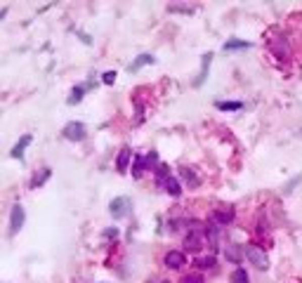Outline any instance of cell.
Wrapping results in <instances>:
<instances>
[{"label": "cell", "instance_id": "5b68a950", "mask_svg": "<svg viewBox=\"0 0 302 283\" xmlns=\"http://www.w3.org/2000/svg\"><path fill=\"white\" fill-rule=\"evenodd\" d=\"M163 264H166L168 269H182L187 264V257H184V253H180V250H170V253H166V257H163Z\"/></svg>", "mask_w": 302, "mask_h": 283}, {"label": "cell", "instance_id": "7a4b0ae2", "mask_svg": "<svg viewBox=\"0 0 302 283\" xmlns=\"http://www.w3.org/2000/svg\"><path fill=\"white\" fill-rule=\"evenodd\" d=\"M243 255H245V257H248V260H250L258 269H267V267H269V257H267V253L262 250V248L248 246V248L243 250Z\"/></svg>", "mask_w": 302, "mask_h": 283}, {"label": "cell", "instance_id": "d4e9b609", "mask_svg": "<svg viewBox=\"0 0 302 283\" xmlns=\"http://www.w3.org/2000/svg\"><path fill=\"white\" fill-rule=\"evenodd\" d=\"M102 80H104L107 85H114L116 83V71H107L104 76H102Z\"/></svg>", "mask_w": 302, "mask_h": 283}, {"label": "cell", "instance_id": "f1b7e54d", "mask_svg": "<svg viewBox=\"0 0 302 283\" xmlns=\"http://www.w3.org/2000/svg\"><path fill=\"white\" fill-rule=\"evenodd\" d=\"M161 283H168V281H161Z\"/></svg>", "mask_w": 302, "mask_h": 283}, {"label": "cell", "instance_id": "7402d4cb", "mask_svg": "<svg viewBox=\"0 0 302 283\" xmlns=\"http://www.w3.org/2000/svg\"><path fill=\"white\" fill-rule=\"evenodd\" d=\"M168 177H170V173H168V165H159V170H156V180H159V184H166Z\"/></svg>", "mask_w": 302, "mask_h": 283}, {"label": "cell", "instance_id": "44dd1931", "mask_svg": "<svg viewBox=\"0 0 302 283\" xmlns=\"http://www.w3.org/2000/svg\"><path fill=\"white\" fill-rule=\"evenodd\" d=\"M196 267L198 269H215V257H201V260H196Z\"/></svg>", "mask_w": 302, "mask_h": 283}, {"label": "cell", "instance_id": "52a82bcc", "mask_svg": "<svg viewBox=\"0 0 302 283\" xmlns=\"http://www.w3.org/2000/svg\"><path fill=\"white\" fill-rule=\"evenodd\" d=\"M210 62H213V52H206L201 59V71H198V78L194 80L196 87H201L203 83H206V78H208V69H210Z\"/></svg>", "mask_w": 302, "mask_h": 283}, {"label": "cell", "instance_id": "3957f363", "mask_svg": "<svg viewBox=\"0 0 302 283\" xmlns=\"http://www.w3.org/2000/svg\"><path fill=\"white\" fill-rule=\"evenodd\" d=\"M62 135H64V139H69V142H83V139H85V125L78 123V121H71V123L64 125Z\"/></svg>", "mask_w": 302, "mask_h": 283}, {"label": "cell", "instance_id": "6da1fadb", "mask_svg": "<svg viewBox=\"0 0 302 283\" xmlns=\"http://www.w3.org/2000/svg\"><path fill=\"white\" fill-rule=\"evenodd\" d=\"M24 222H26V212L19 203L12 205V210H10V236H17V234L22 232Z\"/></svg>", "mask_w": 302, "mask_h": 283}, {"label": "cell", "instance_id": "8fae6325", "mask_svg": "<svg viewBox=\"0 0 302 283\" xmlns=\"http://www.w3.org/2000/svg\"><path fill=\"white\" fill-rule=\"evenodd\" d=\"M146 170H149V167H146V158H144V156H135V160H132V170H130V173H132V177H135V180H139V177H142Z\"/></svg>", "mask_w": 302, "mask_h": 283}, {"label": "cell", "instance_id": "ba28073f", "mask_svg": "<svg viewBox=\"0 0 302 283\" xmlns=\"http://www.w3.org/2000/svg\"><path fill=\"white\" fill-rule=\"evenodd\" d=\"M130 160H132V149L123 146L121 153H118V158H116V170H118V173H125L130 165Z\"/></svg>", "mask_w": 302, "mask_h": 283}, {"label": "cell", "instance_id": "9a60e30c", "mask_svg": "<svg viewBox=\"0 0 302 283\" xmlns=\"http://www.w3.org/2000/svg\"><path fill=\"white\" fill-rule=\"evenodd\" d=\"M50 175H52V170L50 167H43V173H38L33 180H31V189H38V187H43L45 182L50 180Z\"/></svg>", "mask_w": 302, "mask_h": 283}, {"label": "cell", "instance_id": "8992f818", "mask_svg": "<svg viewBox=\"0 0 302 283\" xmlns=\"http://www.w3.org/2000/svg\"><path fill=\"white\" fill-rule=\"evenodd\" d=\"M184 248L191 250V253H196V250H201V248H203V236H201L198 229H194L191 234H187V239H184Z\"/></svg>", "mask_w": 302, "mask_h": 283}, {"label": "cell", "instance_id": "603a6c76", "mask_svg": "<svg viewBox=\"0 0 302 283\" xmlns=\"http://www.w3.org/2000/svg\"><path fill=\"white\" fill-rule=\"evenodd\" d=\"M170 12H182V15H194V8H184V5H170Z\"/></svg>", "mask_w": 302, "mask_h": 283}, {"label": "cell", "instance_id": "484cf974", "mask_svg": "<svg viewBox=\"0 0 302 283\" xmlns=\"http://www.w3.org/2000/svg\"><path fill=\"white\" fill-rule=\"evenodd\" d=\"M302 182V175H297V177H295V180H290V184H288L286 189H283V191H286V194H290V191H293L295 187H297V184H300Z\"/></svg>", "mask_w": 302, "mask_h": 283}, {"label": "cell", "instance_id": "ac0fdd59", "mask_svg": "<svg viewBox=\"0 0 302 283\" xmlns=\"http://www.w3.org/2000/svg\"><path fill=\"white\" fill-rule=\"evenodd\" d=\"M231 283H250V276L243 267H238L234 274H231Z\"/></svg>", "mask_w": 302, "mask_h": 283}, {"label": "cell", "instance_id": "cb8c5ba5", "mask_svg": "<svg viewBox=\"0 0 302 283\" xmlns=\"http://www.w3.org/2000/svg\"><path fill=\"white\" fill-rule=\"evenodd\" d=\"M182 283H206V281H203V276H198V274H189L182 278Z\"/></svg>", "mask_w": 302, "mask_h": 283}, {"label": "cell", "instance_id": "e0dca14e", "mask_svg": "<svg viewBox=\"0 0 302 283\" xmlns=\"http://www.w3.org/2000/svg\"><path fill=\"white\" fill-rule=\"evenodd\" d=\"M227 260H231L234 264H238V262H241V246L231 243V246L227 248Z\"/></svg>", "mask_w": 302, "mask_h": 283}, {"label": "cell", "instance_id": "277c9868", "mask_svg": "<svg viewBox=\"0 0 302 283\" xmlns=\"http://www.w3.org/2000/svg\"><path fill=\"white\" fill-rule=\"evenodd\" d=\"M109 212H111V217L116 219H123L130 215V198L125 196H118L111 201V205H109Z\"/></svg>", "mask_w": 302, "mask_h": 283}, {"label": "cell", "instance_id": "5bb4252c", "mask_svg": "<svg viewBox=\"0 0 302 283\" xmlns=\"http://www.w3.org/2000/svg\"><path fill=\"white\" fill-rule=\"evenodd\" d=\"M213 219H215L217 224H229L231 219H234V210H231V208H227V210H215L213 212Z\"/></svg>", "mask_w": 302, "mask_h": 283}, {"label": "cell", "instance_id": "d6986e66", "mask_svg": "<svg viewBox=\"0 0 302 283\" xmlns=\"http://www.w3.org/2000/svg\"><path fill=\"white\" fill-rule=\"evenodd\" d=\"M215 106L220 111H241V109H243V104H241V102H217Z\"/></svg>", "mask_w": 302, "mask_h": 283}, {"label": "cell", "instance_id": "9c48e42d", "mask_svg": "<svg viewBox=\"0 0 302 283\" xmlns=\"http://www.w3.org/2000/svg\"><path fill=\"white\" fill-rule=\"evenodd\" d=\"M31 142H33V137H31V135H24V137L19 139V142H17L15 146H12V151H10V156H12V158H22L24 151H26V146H29Z\"/></svg>", "mask_w": 302, "mask_h": 283}, {"label": "cell", "instance_id": "7c38bea8", "mask_svg": "<svg viewBox=\"0 0 302 283\" xmlns=\"http://www.w3.org/2000/svg\"><path fill=\"white\" fill-rule=\"evenodd\" d=\"M180 175L189 187H198V184H201V177H198L196 170H191V167H180Z\"/></svg>", "mask_w": 302, "mask_h": 283}, {"label": "cell", "instance_id": "30bf717a", "mask_svg": "<svg viewBox=\"0 0 302 283\" xmlns=\"http://www.w3.org/2000/svg\"><path fill=\"white\" fill-rule=\"evenodd\" d=\"M149 64H154V54H139V57L132 62V64H128V71L130 73H135V71H139V69H144V66H149Z\"/></svg>", "mask_w": 302, "mask_h": 283}, {"label": "cell", "instance_id": "4316f807", "mask_svg": "<svg viewBox=\"0 0 302 283\" xmlns=\"http://www.w3.org/2000/svg\"><path fill=\"white\" fill-rule=\"evenodd\" d=\"M156 160H159V153H156V151H149V156H146V167L156 165Z\"/></svg>", "mask_w": 302, "mask_h": 283}, {"label": "cell", "instance_id": "4fadbf2b", "mask_svg": "<svg viewBox=\"0 0 302 283\" xmlns=\"http://www.w3.org/2000/svg\"><path fill=\"white\" fill-rule=\"evenodd\" d=\"M163 187H166V191H168V194H170L173 198H177V196L182 194V184H180V180H177V177H173V175H170V177L166 180V184H163Z\"/></svg>", "mask_w": 302, "mask_h": 283}, {"label": "cell", "instance_id": "83f0119b", "mask_svg": "<svg viewBox=\"0 0 302 283\" xmlns=\"http://www.w3.org/2000/svg\"><path fill=\"white\" fill-rule=\"evenodd\" d=\"M116 236H118V229H116V227H111V229L104 232V239H116Z\"/></svg>", "mask_w": 302, "mask_h": 283}, {"label": "cell", "instance_id": "2e32d148", "mask_svg": "<svg viewBox=\"0 0 302 283\" xmlns=\"http://www.w3.org/2000/svg\"><path fill=\"white\" fill-rule=\"evenodd\" d=\"M250 47V43L248 40H236V38H229L227 43H224V50L229 52V50H248Z\"/></svg>", "mask_w": 302, "mask_h": 283}, {"label": "cell", "instance_id": "ffe728a7", "mask_svg": "<svg viewBox=\"0 0 302 283\" xmlns=\"http://www.w3.org/2000/svg\"><path fill=\"white\" fill-rule=\"evenodd\" d=\"M83 94H85V85H76L71 90V97H69V104H76L83 99Z\"/></svg>", "mask_w": 302, "mask_h": 283}]
</instances>
